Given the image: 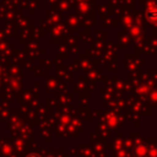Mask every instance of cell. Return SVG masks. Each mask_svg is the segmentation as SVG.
<instances>
[{
    "mask_svg": "<svg viewBox=\"0 0 157 157\" xmlns=\"http://www.w3.org/2000/svg\"><path fill=\"white\" fill-rule=\"evenodd\" d=\"M27 157H39L38 155H36V153H31V155H28Z\"/></svg>",
    "mask_w": 157,
    "mask_h": 157,
    "instance_id": "obj_1",
    "label": "cell"
}]
</instances>
